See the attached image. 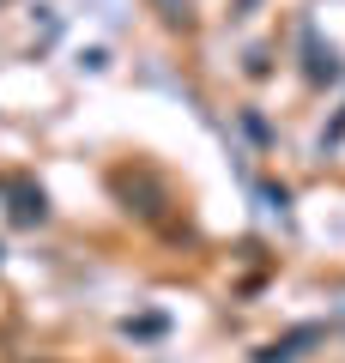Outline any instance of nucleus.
<instances>
[{"label": "nucleus", "instance_id": "1", "mask_svg": "<svg viewBox=\"0 0 345 363\" xmlns=\"http://www.w3.org/2000/svg\"><path fill=\"white\" fill-rule=\"evenodd\" d=\"M315 339H321V327H297L291 339H279V345L255 351V363H297V357H303V345H315Z\"/></svg>", "mask_w": 345, "mask_h": 363}, {"label": "nucleus", "instance_id": "2", "mask_svg": "<svg viewBox=\"0 0 345 363\" xmlns=\"http://www.w3.org/2000/svg\"><path fill=\"white\" fill-rule=\"evenodd\" d=\"M6 194H13V218H18V224H43V218H49V206H43V188L6 182Z\"/></svg>", "mask_w": 345, "mask_h": 363}, {"label": "nucleus", "instance_id": "4", "mask_svg": "<svg viewBox=\"0 0 345 363\" xmlns=\"http://www.w3.org/2000/svg\"><path fill=\"white\" fill-rule=\"evenodd\" d=\"M158 13H164L170 25H188V18H194V13H188V0H158Z\"/></svg>", "mask_w": 345, "mask_h": 363}, {"label": "nucleus", "instance_id": "3", "mask_svg": "<svg viewBox=\"0 0 345 363\" xmlns=\"http://www.w3.org/2000/svg\"><path fill=\"white\" fill-rule=\"evenodd\" d=\"M303 37H309V79H339V55H333V49H321V43H315V30H303Z\"/></svg>", "mask_w": 345, "mask_h": 363}]
</instances>
